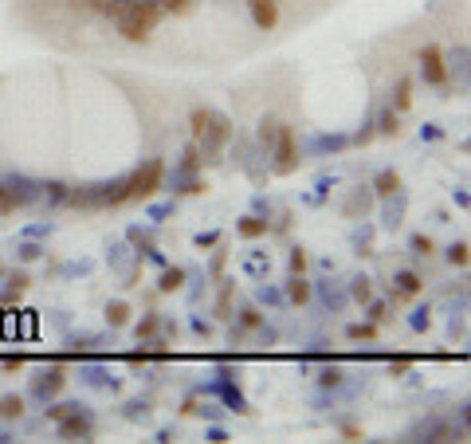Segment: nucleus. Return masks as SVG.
Instances as JSON below:
<instances>
[{
    "mask_svg": "<svg viewBox=\"0 0 471 444\" xmlns=\"http://www.w3.org/2000/svg\"><path fill=\"white\" fill-rule=\"evenodd\" d=\"M291 267H294V272H303V267H306V256H303V252H294V256H291Z\"/></svg>",
    "mask_w": 471,
    "mask_h": 444,
    "instance_id": "obj_18",
    "label": "nucleus"
},
{
    "mask_svg": "<svg viewBox=\"0 0 471 444\" xmlns=\"http://www.w3.org/2000/svg\"><path fill=\"white\" fill-rule=\"evenodd\" d=\"M401 291H404V295H416V291H421V279H416L412 272H404L401 275Z\"/></svg>",
    "mask_w": 471,
    "mask_h": 444,
    "instance_id": "obj_11",
    "label": "nucleus"
},
{
    "mask_svg": "<svg viewBox=\"0 0 471 444\" xmlns=\"http://www.w3.org/2000/svg\"><path fill=\"white\" fill-rule=\"evenodd\" d=\"M409 103H412V83H409V79H404V83L397 87V106H401V111H404V106H409Z\"/></svg>",
    "mask_w": 471,
    "mask_h": 444,
    "instance_id": "obj_10",
    "label": "nucleus"
},
{
    "mask_svg": "<svg viewBox=\"0 0 471 444\" xmlns=\"http://www.w3.org/2000/svg\"><path fill=\"white\" fill-rule=\"evenodd\" d=\"M110 12L118 16V32L126 35V40H145L150 35V28L157 24L161 9L157 4H110Z\"/></svg>",
    "mask_w": 471,
    "mask_h": 444,
    "instance_id": "obj_1",
    "label": "nucleus"
},
{
    "mask_svg": "<svg viewBox=\"0 0 471 444\" xmlns=\"http://www.w3.org/2000/svg\"><path fill=\"white\" fill-rule=\"evenodd\" d=\"M421 67H424V79H428V83H448V71H444V55H440V48H424V52H421Z\"/></svg>",
    "mask_w": 471,
    "mask_h": 444,
    "instance_id": "obj_3",
    "label": "nucleus"
},
{
    "mask_svg": "<svg viewBox=\"0 0 471 444\" xmlns=\"http://www.w3.org/2000/svg\"><path fill=\"white\" fill-rule=\"evenodd\" d=\"M20 413H24V401H20V397H0V417L4 421L20 417Z\"/></svg>",
    "mask_w": 471,
    "mask_h": 444,
    "instance_id": "obj_6",
    "label": "nucleus"
},
{
    "mask_svg": "<svg viewBox=\"0 0 471 444\" xmlns=\"http://www.w3.org/2000/svg\"><path fill=\"white\" fill-rule=\"evenodd\" d=\"M306 295H311V291H306V283L299 279V275H294V283H291V299H294V303H306Z\"/></svg>",
    "mask_w": 471,
    "mask_h": 444,
    "instance_id": "obj_13",
    "label": "nucleus"
},
{
    "mask_svg": "<svg viewBox=\"0 0 471 444\" xmlns=\"http://www.w3.org/2000/svg\"><path fill=\"white\" fill-rule=\"evenodd\" d=\"M157 185H161V162H150V165H145V173H138V177L130 181V185L122 189V193L110 196V201L118 205V201H126V196H150Z\"/></svg>",
    "mask_w": 471,
    "mask_h": 444,
    "instance_id": "obj_2",
    "label": "nucleus"
},
{
    "mask_svg": "<svg viewBox=\"0 0 471 444\" xmlns=\"http://www.w3.org/2000/svg\"><path fill=\"white\" fill-rule=\"evenodd\" d=\"M350 338H373V326H350Z\"/></svg>",
    "mask_w": 471,
    "mask_h": 444,
    "instance_id": "obj_17",
    "label": "nucleus"
},
{
    "mask_svg": "<svg viewBox=\"0 0 471 444\" xmlns=\"http://www.w3.org/2000/svg\"><path fill=\"white\" fill-rule=\"evenodd\" d=\"M181 279H185L181 272H165V279H161V291H173V287H181Z\"/></svg>",
    "mask_w": 471,
    "mask_h": 444,
    "instance_id": "obj_14",
    "label": "nucleus"
},
{
    "mask_svg": "<svg viewBox=\"0 0 471 444\" xmlns=\"http://www.w3.org/2000/svg\"><path fill=\"white\" fill-rule=\"evenodd\" d=\"M252 4V20L263 28V32H271V28L279 24V9H275V0H248Z\"/></svg>",
    "mask_w": 471,
    "mask_h": 444,
    "instance_id": "obj_4",
    "label": "nucleus"
},
{
    "mask_svg": "<svg viewBox=\"0 0 471 444\" xmlns=\"http://www.w3.org/2000/svg\"><path fill=\"white\" fill-rule=\"evenodd\" d=\"M240 232H244V236H263V232H267V224L255 221V216H248V221L240 224Z\"/></svg>",
    "mask_w": 471,
    "mask_h": 444,
    "instance_id": "obj_9",
    "label": "nucleus"
},
{
    "mask_svg": "<svg viewBox=\"0 0 471 444\" xmlns=\"http://www.w3.org/2000/svg\"><path fill=\"white\" fill-rule=\"evenodd\" d=\"M0 213H12V196L4 189H0Z\"/></svg>",
    "mask_w": 471,
    "mask_h": 444,
    "instance_id": "obj_19",
    "label": "nucleus"
},
{
    "mask_svg": "<svg viewBox=\"0 0 471 444\" xmlns=\"http://www.w3.org/2000/svg\"><path fill=\"white\" fill-rule=\"evenodd\" d=\"M59 433H63V436H75V433H79V436H87V433H91V425L75 417V421H63V425H59Z\"/></svg>",
    "mask_w": 471,
    "mask_h": 444,
    "instance_id": "obj_7",
    "label": "nucleus"
},
{
    "mask_svg": "<svg viewBox=\"0 0 471 444\" xmlns=\"http://www.w3.org/2000/svg\"><path fill=\"white\" fill-rule=\"evenodd\" d=\"M165 4H169V9H181V4H185V0H165Z\"/></svg>",
    "mask_w": 471,
    "mask_h": 444,
    "instance_id": "obj_21",
    "label": "nucleus"
},
{
    "mask_svg": "<svg viewBox=\"0 0 471 444\" xmlns=\"http://www.w3.org/2000/svg\"><path fill=\"white\" fill-rule=\"evenodd\" d=\"M294 165V134H291V126H283L279 130V170H291Z\"/></svg>",
    "mask_w": 471,
    "mask_h": 444,
    "instance_id": "obj_5",
    "label": "nucleus"
},
{
    "mask_svg": "<svg viewBox=\"0 0 471 444\" xmlns=\"http://www.w3.org/2000/svg\"><path fill=\"white\" fill-rule=\"evenodd\" d=\"M353 295H358V299H370V279H358V283H353Z\"/></svg>",
    "mask_w": 471,
    "mask_h": 444,
    "instance_id": "obj_16",
    "label": "nucleus"
},
{
    "mask_svg": "<svg viewBox=\"0 0 471 444\" xmlns=\"http://www.w3.org/2000/svg\"><path fill=\"white\" fill-rule=\"evenodd\" d=\"M448 256H452V264H460V267H463V264H467V244H455V248L448 252Z\"/></svg>",
    "mask_w": 471,
    "mask_h": 444,
    "instance_id": "obj_15",
    "label": "nucleus"
},
{
    "mask_svg": "<svg viewBox=\"0 0 471 444\" xmlns=\"http://www.w3.org/2000/svg\"><path fill=\"white\" fill-rule=\"evenodd\" d=\"M338 377H342L338 370H326V374H322V385H338Z\"/></svg>",
    "mask_w": 471,
    "mask_h": 444,
    "instance_id": "obj_20",
    "label": "nucleus"
},
{
    "mask_svg": "<svg viewBox=\"0 0 471 444\" xmlns=\"http://www.w3.org/2000/svg\"><path fill=\"white\" fill-rule=\"evenodd\" d=\"M106 318H110V323H114V326H122V323H126V318H130V307H126V303H110Z\"/></svg>",
    "mask_w": 471,
    "mask_h": 444,
    "instance_id": "obj_8",
    "label": "nucleus"
},
{
    "mask_svg": "<svg viewBox=\"0 0 471 444\" xmlns=\"http://www.w3.org/2000/svg\"><path fill=\"white\" fill-rule=\"evenodd\" d=\"M397 185H401V181H397V173H381V177H377V193H393Z\"/></svg>",
    "mask_w": 471,
    "mask_h": 444,
    "instance_id": "obj_12",
    "label": "nucleus"
}]
</instances>
